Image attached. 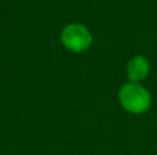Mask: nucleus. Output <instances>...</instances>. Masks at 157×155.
Instances as JSON below:
<instances>
[{
  "label": "nucleus",
  "mask_w": 157,
  "mask_h": 155,
  "mask_svg": "<svg viewBox=\"0 0 157 155\" xmlns=\"http://www.w3.org/2000/svg\"><path fill=\"white\" fill-rule=\"evenodd\" d=\"M149 73V62L142 55H136L128 62L127 65V76L131 82H141L146 78Z\"/></svg>",
  "instance_id": "nucleus-3"
},
{
  "label": "nucleus",
  "mask_w": 157,
  "mask_h": 155,
  "mask_svg": "<svg viewBox=\"0 0 157 155\" xmlns=\"http://www.w3.org/2000/svg\"><path fill=\"white\" fill-rule=\"evenodd\" d=\"M119 99L123 109L132 114H144L149 110L152 98L149 91L138 82H128L120 89Z\"/></svg>",
  "instance_id": "nucleus-1"
},
{
  "label": "nucleus",
  "mask_w": 157,
  "mask_h": 155,
  "mask_svg": "<svg viewBox=\"0 0 157 155\" xmlns=\"http://www.w3.org/2000/svg\"><path fill=\"white\" fill-rule=\"evenodd\" d=\"M61 43L72 52H83L92 44V36L84 25L71 23L61 33Z\"/></svg>",
  "instance_id": "nucleus-2"
}]
</instances>
